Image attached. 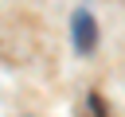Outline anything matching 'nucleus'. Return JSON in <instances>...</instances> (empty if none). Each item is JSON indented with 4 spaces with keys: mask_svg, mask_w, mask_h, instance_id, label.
<instances>
[{
    "mask_svg": "<svg viewBox=\"0 0 125 117\" xmlns=\"http://www.w3.org/2000/svg\"><path fill=\"white\" fill-rule=\"evenodd\" d=\"M70 35H74V51H78V55H90L94 43H98V23H94V16H90V12H74Z\"/></svg>",
    "mask_w": 125,
    "mask_h": 117,
    "instance_id": "f257e3e1",
    "label": "nucleus"
}]
</instances>
